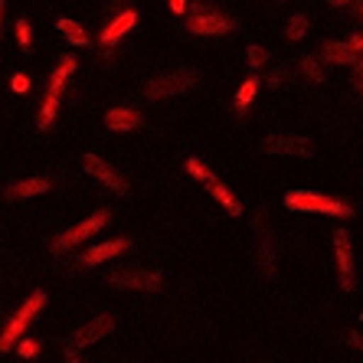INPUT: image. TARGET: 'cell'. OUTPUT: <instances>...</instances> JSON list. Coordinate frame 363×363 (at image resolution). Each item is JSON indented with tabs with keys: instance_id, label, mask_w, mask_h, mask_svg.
Here are the masks:
<instances>
[{
	"instance_id": "obj_8",
	"label": "cell",
	"mask_w": 363,
	"mask_h": 363,
	"mask_svg": "<svg viewBox=\"0 0 363 363\" xmlns=\"http://www.w3.org/2000/svg\"><path fill=\"white\" fill-rule=\"evenodd\" d=\"M265 154H285V157H311L314 144L301 135H272L262 141Z\"/></svg>"
},
{
	"instance_id": "obj_18",
	"label": "cell",
	"mask_w": 363,
	"mask_h": 363,
	"mask_svg": "<svg viewBox=\"0 0 363 363\" xmlns=\"http://www.w3.org/2000/svg\"><path fill=\"white\" fill-rule=\"evenodd\" d=\"M60 99H62V95L46 92V101H43L40 115H36V128H40V131H46V128L56 121V115H60Z\"/></svg>"
},
{
	"instance_id": "obj_1",
	"label": "cell",
	"mask_w": 363,
	"mask_h": 363,
	"mask_svg": "<svg viewBox=\"0 0 363 363\" xmlns=\"http://www.w3.org/2000/svg\"><path fill=\"white\" fill-rule=\"evenodd\" d=\"M43 308H46V291H33V295L20 304L17 314L7 321V328L0 330V354H7V350L17 347V340L26 334V328L33 324V318L43 311Z\"/></svg>"
},
{
	"instance_id": "obj_10",
	"label": "cell",
	"mask_w": 363,
	"mask_h": 363,
	"mask_svg": "<svg viewBox=\"0 0 363 363\" xmlns=\"http://www.w3.org/2000/svg\"><path fill=\"white\" fill-rule=\"evenodd\" d=\"M111 330H115V318H111V314H99V318H92V321H85L82 328H79L76 334H72L69 347H72V350H82V347L95 344V340L108 337Z\"/></svg>"
},
{
	"instance_id": "obj_17",
	"label": "cell",
	"mask_w": 363,
	"mask_h": 363,
	"mask_svg": "<svg viewBox=\"0 0 363 363\" xmlns=\"http://www.w3.org/2000/svg\"><path fill=\"white\" fill-rule=\"evenodd\" d=\"M56 30H60L62 36H66L69 43H72V46H89V33H85V26L79 23V20H69V17H62L60 23H56Z\"/></svg>"
},
{
	"instance_id": "obj_11",
	"label": "cell",
	"mask_w": 363,
	"mask_h": 363,
	"mask_svg": "<svg viewBox=\"0 0 363 363\" xmlns=\"http://www.w3.org/2000/svg\"><path fill=\"white\" fill-rule=\"evenodd\" d=\"M138 10L135 7H128V10H121V13H115V17L105 23V30H101V46H115V43H121L131 30L138 26Z\"/></svg>"
},
{
	"instance_id": "obj_20",
	"label": "cell",
	"mask_w": 363,
	"mask_h": 363,
	"mask_svg": "<svg viewBox=\"0 0 363 363\" xmlns=\"http://www.w3.org/2000/svg\"><path fill=\"white\" fill-rule=\"evenodd\" d=\"M311 33V23H308V17H304V13H291V17H288V26H285V36L291 43H301L304 36Z\"/></svg>"
},
{
	"instance_id": "obj_34",
	"label": "cell",
	"mask_w": 363,
	"mask_h": 363,
	"mask_svg": "<svg viewBox=\"0 0 363 363\" xmlns=\"http://www.w3.org/2000/svg\"><path fill=\"white\" fill-rule=\"evenodd\" d=\"M66 363H82V360H79V354L72 350V347H66Z\"/></svg>"
},
{
	"instance_id": "obj_36",
	"label": "cell",
	"mask_w": 363,
	"mask_h": 363,
	"mask_svg": "<svg viewBox=\"0 0 363 363\" xmlns=\"http://www.w3.org/2000/svg\"><path fill=\"white\" fill-rule=\"evenodd\" d=\"M4 10H7V4H4V0H0V26H4Z\"/></svg>"
},
{
	"instance_id": "obj_14",
	"label": "cell",
	"mask_w": 363,
	"mask_h": 363,
	"mask_svg": "<svg viewBox=\"0 0 363 363\" xmlns=\"http://www.w3.org/2000/svg\"><path fill=\"white\" fill-rule=\"evenodd\" d=\"M138 125H141V111L135 108H111L105 115V128H111V131H135Z\"/></svg>"
},
{
	"instance_id": "obj_23",
	"label": "cell",
	"mask_w": 363,
	"mask_h": 363,
	"mask_svg": "<svg viewBox=\"0 0 363 363\" xmlns=\"http://www.w3.org/2000/svg\"><path fill=\"white\" fill-rule=\"evenodd\" d=\"M245 60H249V66L252 69H262L265 62H269V50H262V46H249V50H245Z\"/></svg>"
},
{
	"instance_id": "obj_3",
	"label": "cell",
	"mask_w": 363,
	"mask_h": 363,
	"mask_svg": "<svg viewBox=\"0 0 363 363\" xmlns=\"http://www.w3.org/2000/svg\"><path fill=\"white\" fill-rule=\"evenodd\" d=\"M236 30H239L236 17H226V13L210 7H196L186 17V33L194 36H226V33H236Z\"/></svg>"
},
{
	"instance_id": "obj_12",
	"label": "cell",
	"mask_w": 363,
	"mask_h": 363,
	"mask_svg": "<svg viewBox=\"0 0 363 363\" xmlns=\"http://www.w3.org/2000/svg\"><path fill=\"white\" fill-rule=\"evenodd\" d=\"M128 249H131V239L121 236V239H111V242H99V245H92V249H85L79 262H82L85 269H92V265L108 262V259H115V255L128 252Z\"/></svg>"
},
{
	"instance_id": "obj_15",
	"label": "cell",
	"mask_w": 363,
	"mask_h": 363,
	"mask_svg": "<svg viewBox=\"0 0 363 363\" xmlns=\"http://www.w3.org/2000/svg\"><path fill=\"white\" fill-rule=\"evenodd\" d=\"M50 180L46 177H30V180H20V184H10L7 186V196L10 200H26V196H40L50 190Z\"/></svg>"
},
{
	"instance_id": "obj_16",
	"label": "cell",
	"mask_w": 363,
	"mask_h": 363,
	"mask_svg": "<svg viewBox=\"0 0 363 363\" xmlns=\"http://www.w3.org/2000/svg\"><path fill=\"white\" fill-rule=\"evenodd\" d=\"M206 186H210V194L216 196V200H220L223 206H226V210L233 213V216H242V203H239L236 196H233V190H229L226 184H220V180L213 177V180H206Z\"/></svg>"
},
{
	"instance_id": "obj_13",
	"label": "cell",
	"mask_w": 363,
	"mask_h": 363,
	"mask_svg": "<svg viewBox=\"0 0 363 363\" xmlns=\"http://www.w3.org/2000/svg\"><path fill=\"white\" fill-rule=\"evenodd\" d=\"M321 60L324 62H334V66H357L360 62V52L350 46V43H337V40H328L321 46Z\"/></svg>"
},
{
	"instance_id": "obj_32",
	"label": "cell",
	"mask_w": 363,
	"mask_h": 363,
	"mask_svg": "<svg viewBox=\"0 0 363 363\" xmlns=\"http://www.w3.org/2000/svg\"><path fill=\"white\" fill-rule=\"evenodd\" d=\"M344 340H347V344H350V347H357V350H363V337H360V334H357V330H347V334H344Z\"/></svg>"
},
{
	"instance_id": "obj_27",
	"label": "cell",
	"mask_w": 363,
	"mask_h": 363,
	"mask_svg": "<svg viewBox=\"0 0 363 363\" xmlns=\"http://www.w3.org/2000/svg\"><path fill=\"white\" fill-rule=\"evenodd\" d=\"M17 350H20V357H36V354H40V344H36V340L20 337L17 340Z\"/></svg>"
},
{
	"instance_id": "obj_33",
	"label": "cell",
	"mask_w": 363,
	"mask_h": 363,
	"mask_svg": "<svg viewBox=\"0 0 363 363\" xmlns=\"http://www.w3.org/2000/svg\"><path fill=\"white\" fill-rule=\"evenodd\" d=\"M347 43H350V46H354L357 52H363V33H354V36H350V40H347Z\"/></svg>"
},
{
	"instance_id": "obj_2",
	"label": "cell",
	"mask_w": 363,
	"mask_h": 363,
	"mask_svg": "<svg viewBox=\"0 0 363 363\" xmlns=\"http://www.w3.org/2000/svg\"><path fill=\"white\" fill-rule=\"evenodd\" d=\"M285 206L298 213H324V216H354V206L334 196L314 194V190H291L285 194Z\"/></svg>"
},
{
	"instance_id": "obj_30",
	"label": "cell",
	"mask_w": 363,
	"mask_h": 363,
	"mask_svg": "<svg viewBox=\"0 0 363 363\" xmlns=\"http://www.w3.org/2000/svg\"><path fill=\"white\" fill-rule=\"evenodd\" d=\"M354 69V85H357V92H360V99H363V56H360V62L357 66H350Z\"/></svg>"
},
{
	"instance_id": "obj_37",
	"label": "cell",
	"mask_w": 363,
	"mask_h": 363,
	"mask_svg": "<svg viewBox=\"0 0 363 363\" xmlns=\"http://www.w3.org/2000/svg\"><path fill=\"white\" fill-rule=\"evenodd\" d=\"M357 13H360V17H363V4H357Z\"/></svg>"
},
{
	"instance_id": "obj_9",
	"label": "cell",
	"mask_w": 363,
	"mask_h": 363,
	"mask_svg": "<svg viewBox=\"0 0 363 363\" xmlns=\"http://www.w3.org/2000/svg\"><path fill=\"white\" fill-rule=\"evenodd\" d=\"M82 170H85V174H92L99 184H105L108 190H115V194H125V190H128L125 177H121V174L111 167V164L101 161L99 154H82Z\"/></svg>"
},
{
	"instance_id": "obj_5",
	"label": "cell",
	"mask_w": 363,
	"mask_h": 363,
	"mask_svg": "<svg viewBox=\"0 0 363 363\" xmlns=\"http://www.w3.org/2000/svg\"><path fill=\"white\" fill-rule=\"evenodd\" d=\"M196 85V72L194 69H177V72H167V76H157L144 85V99H170V95H180L186 89Z\"/></svg>"
},
{
	"instance_id": "obj_21",
	"label": "cell",
	"mask_w": 363,
	"mask_h": 363,
	"mask_svg": "<svg viewBox=\"0 0 363 363\" xmlns=\"http://www.w3.org/2000/svg\"><path fill=\"white\" fill-rule=\"evenodd\" d=\"M259 89H262V82H259V79H255V76H252V79H245V82L239 85V92H236V108H239V111H242V108H249Z\"/></svg>"
},
{
	"instance_id": "obj_24",
	"label": "cell",
	"mask_w": 363,
	"mask_h": 363,
	"mask_svg": "<svg viewBox=\"0 0 363 363\" xmlns=\"http://www.w3.org/2000/svg\"><path fill=\"white\" fill-rule=\"evenodd\" d=\"M17 43H20V50H30V46H33V26L26 23L23 17L17 20Z\"/></svg>"
},
{
	"instance_id": "obj_26",
	"label": "cell",
	"mask_w": 363,
	"mask_h": 363,
	"mask_svg": "<svg viewBox=\"0 0 363 363\" xmlns=\"http://www.w3.org/2000/svg\"><path fill=\"white\" fill-rule=\"evenodd\" d=\"M288 66H281V69H272L269 72V79H265V85H269V89H285L288 85Z\"/></svg>"
},
{
	"instance_id": "obj_29",
	"label": "cell",
	"mask_w": 363,
	"mask_h": 363,
	"mask_svg": "<svg viewBox=\"0 0 363 363\" xmlns=\"http://www.w3.org/2000/svg\"><path fill=\"white\" fill-rule=\"evenodd\" d=\"M10 85H13V92H20V95H23V92H30V76H23V72H17V76H13V82H10Z\"/></svg>"
},
{
	"instance_id": "obj_19",
	"label": "cell",
	"mask_w": 363,
	"mask_h": 363,
	"mask_svg": "<svg viewBox=\"0 0 363 363\" xmlns=\"http://www.w3.org/2000/svg\"><path fill=\"white\" fill-rule=\"evenodd\" d=\"M259 265H262L265 279H275L279 265H275V242H272L269 236H265V239H262V245H259Z\"/></svg>"
},
{
	"instance_id": "obj_22",
	"label": "cell",
	"mask_w": 363,
	"mask_h": 363,
	"mask_svg": "<svg viewBox=\"0 0 363 363\" xmlns=\"http://www.w3.org/2000/svg\"><path fill=\"white\" fill-rule=\"evenodd\" d=\"M301 72L314 82H324V60L321 56H301Z\"/></svg>"
},
{
	"instance_id": "obj_35",
	"label": "cell",
	"mask_w": 363,
	"mask_h": 363,
	"mask_svg": "<svg viewBox=\"0 0 363 363\" xmlns=\"http://www.w3.org/2000/svg\"><path fill=\"white\" fill-rule=\"evenodd\" d=\"M330 7H350V4H357V0H328Z\"/></svg>"
},
{
	"instance_id": "obj_28",
	"label": "cell",
	"mask_w": 363,
	"mask_h": 363,
	"mask_svg": "<svg viewBox=\"0 0 363 363\" xmlns=\"http://www.w3.org/2000/svg\"><path fill=\"white\" fill-rule=\"evenodd\" d=\"M56 69H62L66 76H72V72H76V69H79V60H76V56H69V52H66V56H60V62H56Z\"/></svg>"
},
{
	"instance_id": "obj_25",
	"label": "cell",
	"mask_w": 363,
	"mask_h": 363,
	"mask_svg": "<svg viewBox=\"0 0 363 363\" xmlns=\"http://www.w3.org/2000/svg\"><path fill=\"white\" fill-rule=\"evenodd\" d=\"M186 174H194V177H200L203 184H206V180H213V177H216V174H213V170L206 167V164H200V161H196V157H190V161H186Z\"/></svg>"
},
{
	"instance_id": "obj_6",
	"label": "cell",
	"mask_w": 363,
	"mask_h": 363,
	"mask_svg": "<svg viewBox=\"0 0 363 363\" xmlns=\"http://www.w3.org/2000/svg\"><path fill=\"white\" fill-rule=\"evenodd\" d=\"M115 288H135V291H157L164 285V272L161 269H125L111 275Z\"/></svg>"
},
{
	"instance_id": "obj_31",
	"label": "cell",
	"mask_w": 363,
	"mask_h": 363,
	"mask_svg": "<svg viewBox=\"0 0 363 363\" xmlns=\"http://www.w3.org/2000/svg\"><path fill=\"white\" fill-rule=\"evenodd\" d=\"M170 4V13H177V17H184L186 10H190V4H186V0H167Z\"/></svg>"
},
{
	"instance_id": "obj_4",
	"label": "cell",
	"mask_w": 363,
	"mask_h": 363,
	"mask_svg": "<svg viewBox=\"0 0 363 363\" xmlns=\"http://www.w3.org/2000/svg\"><path fill=\"white\" fill-rule=\"evenodd\" d=\"M111 223V210H99V213H92L89 220H82V223H76L72 229H66L62 236H56L52 239V252L56 255H62V252H69V249H76L79 242H85L89 236H95L99 229H105Z\"/></svg>"
},
{
	"instance_id": "obj_38",
	"label": "cell",
	"mask_w": 363,
	"mask_h": 363,
	"mask_svg": "<svg viewBox=\"0 0 363 363\" xmlns=\"http://www.w3.org/2000/svg\"><path fill=\"white\" fill-rule=\"evenodd\" d=\"M360 318H363V314H360Z\"/></svg>"
},
{
	"instance_id": "obj_7",
	"label": "cell",
	"mask_w": 363,
	"mask_h": 363,
	"mask_svg": "<svg viewBox=\"0 0 363 363\" xmlns=\"http://www.w3.org/2000/svg\"><path fill=\"white\" fill-rule=\"evenodd\" d=\"M334 262H337V281L344 291L354 288V249H350V236L347 229L334 233Z\"/></svg>"
}]
</instances>
